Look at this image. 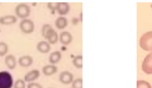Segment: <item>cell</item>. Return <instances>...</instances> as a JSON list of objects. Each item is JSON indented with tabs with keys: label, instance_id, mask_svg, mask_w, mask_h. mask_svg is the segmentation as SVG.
<instances>
[{
	"label": "cell",
	"instance_id": "1",
	"mask_svg": "<svg viewBox=\"0 0 152 88\" xmlns=\"http://www.w3.org/2000/svg\"><path fill=\"white\" fill-rule=\"evenodd\" d=\"M139 44L142 50L147 51H152V31L145 32L141 37Z\"/></svg>",
	"mask_w": 152,
	"mask_h": 88
},
{
	"label": "cell",
	"instance_id": "2",
	"mask_svg": "<svg viewBox=\"0 0 152 88\" xmlns=\"http://www.w3.org/2000/svg\"><path fill=\"white\" fill-rule=\"evenodd\" d=\"M13 79L11 74L7 71H0V88H11Z\"/></svg>",
	"mask_w": 152,
	"mask_h": 88
},
{
	"label": "cell",
	"instance_id": "3",
	"mask_svg": "<svg viewBox=\"0 0 152 88\" xmlns=\"http://www.w3.org/2000/svg\"><path fill=\"white\" fill-rule=\"evenodd\" d=\"M15 12L17 17L20 18H25L27 17L30 13V8L28 5L24 3L18 4L15 9Z\"/></svg>",
	"mask_w": 152,
	"mask_h": 88
},
{
	"label": "cell",
	"instance_id": "4",
	"mask_svg": "<svg viewBox=\"0 0 152 88\" xmlns=\"http://www.w3.org/2000/svg\"><path fill=\"white\" fill-rule=\"evenodd\" d=\"M20 30L24 33L28 34L33 31L34 29V22L30 19H23L20 22Z\"/></svg>",
	"mask_w": 152,
	"mask_h": 88
},
{
	"label": "cell",
	"instance_id": "5",
	"mask_svg": "<svg viewBox=\"0 0 152 88\" xmlns=\"http://www.w3.org/2000/svg\"><path fill=\"white\" fill-rule=\"evenodd\" d=\"M142 70L147 74H152V52L148 54L142 63Z\"/></svg>",
	"mask_w": 152,
	"mask_h": 88
},
{
	"label": "cell",
	"instance_id": "6",
	"mask_svg": "<svg viewBox=\"0 0 152 88\" xmlns=\"http://www.w3.org/2000/svg\"><path fill=\"white\" fill-rule=\"evenodd\" d=\"M44 37L48 40V42L50 44L56 43L58 40V33L52 27L47 31Z\"/></svg>",
	"mask_w": 152,
	"mask_h": 88
},
{
	"label": "cell",
	"instance_id": "7",
	"mask_svg": "<svg viewBox=\"0 0 152 88\" xmlns=\"http://www.w3.org/2000/svg\"><path fill=\"white\" fill-rule=\"evenodd\" d=\"M59 79L62 83L68 84L73 81V75L68 71H64L60 73Z\"/></svg>",
	"mask_w": 152,
	"mask_h": 88
},
{
	"label": "cell",
	"instance_id": "8",
	"mask_svg": "<svg viewBox=\"0 0 152 88\" xmlns=\"http://www.w3.org/2000/svg\"><path fill=\"white\" fill-rule=\"evenodd\" d=\"M70 9L69 5L67 2H57V6H56V11H58V14L60 15H65L66 14Z\"/></svg>",
	"mask_w": 152,
	"mask_h": 88
},
{
	"label": "cell",
	"instance_id": "9",
	"mask_svg": "<svg viewBox=\"0 0 152 88\" xmlns=\"http://www.w3.org/2000/svg\"><path fill=\"white\" fill-rule=\"evenodd\" d=\"M59 40L62 44L64 45H68L72 41V36L71 34L68 31H62L59 35Z\"/></svg>",
	"mask_w": 152,
	"mask_h": 88
},
{
	"label": "cell",
	"instance_id": "10",
	"mask_svg": "<svg viewBox=\"0 0 152 88\" xmlns=\"http://www.w3.org/2000/svg\"><path fill=\"white\" fill-rule=\"evenodd\" d=\"M17 17L13 15H7L0 17V24L8 25L16 22Z\"/></svg>",
	"mask_w": 152,
	"mask_h": 88
},
{
	"label": "cell",
	"instance_id": "11",
	"mask_svg": "<svg viewBox=\"0 0 152 88\" xmlns=\"http://www.w3.org/2000/svg\"><path fill=\"white\" fill-rule=\"evenodd\" d=\"M36 48L39 51L42 53H48L50 50V45L49 43L46 41H39L37 45Z\"/></svg>",
	"mask_w": 152,
	"mask_h": 88
},
{
	"label": "cell",
	"instance_id": "12",
	"mask_svg": "<svg viewBox=\"0 0 152 88\" xmlns=\"http://www.w3.org/2000/svg\"><path fill=\"white\" fill-rule=\"evenodd\" d=\"M33 58L28 55H25L23 56H21L19 58L18 60V63L20 66L22 67H28L33 63Z\"/></svg>",
	"mask_w": 152,
	"mask_h": 88
},
{
	"label": "cell",
	"instance_id": "13",
	"mask_svg": "<svg viewBox=\"0 0 152 88\" xmlns=\"http://www.w3.org/2000/svg\"><path fill=\"white\" fill-rule=\"evenodd\" d=\"M40 72L39 70L34 69L28 72L24 76V80L26 82H31L39 77Z\"/></svg>",
	"mask_w": 152,
	"mask_h": 88
},
{
	"label": "cell",
	"instance_id": "14",
	"mask_svg": "<svg viewBox=\"0 0 152 88\" xmlns=\"http://www.w3.org/2000/svg\"><path fill=\"white\" fill-rule=\"evenodd\" d=\"M5 63L8 69H14L16 66L15 57L12 54L7 55L5 58Z\"/></svg>",
	"mask_w": 152,
	"mask_h": 88
},
{
	"label": "cell",
	"instance_id": "15",
	"mask_svg": "<svg viewBox=\"0 0 152 88\" xmlns=\"http://www.w3.org/2000/svg\"><path fill=\"white\" fill-rule=\"evenodd\" d=\"M57 70V67L53 64L46 65L42 68V72L46 76H51L55 74Z\"/></svg>",
	"mask_w": 152,
	"mask_h": 88
},
{
	"label": "cell",
	"instance_id": "16",
	"mask_svg": "<svg viewBox=\"0 0 152 88\" xmlns=\"http://www.w3.org/2000/svg\"><path fill=\"white\" fill-rule=\"evenodd\" d=\"M55 24L58 29H63L65 28L68 24L67 19L64 17H59L56 19Z\"/></svg>",
	"mask_w": 152,
	"mask_h": 88
},
{
	"label": "cell",
	"instance_id": "17",
	"mask_svg": "<svg viewBox=\"0 0 152 88\" xmlns=\"http://www.w3.org/2000/svg\"><path fill=\"white\" fill-rule=\"evenodd\" d=\"M61 58V52L59 51H55L50 53V54L49 55V61L51 64H53L59 61Z\"/></svg>",
	"mask_w": 152,
	"mask_h": 88
},
{
	"label": "cell",
	"instance_id": "18",
	"mask_svg": "<svg viewBox=\"0 0 152 88\" xmlns=\"http://www.w3.org/2000/svg\"><path fill=\"white\" fill-rule=\"evenodd\" d=\"M72 63L75 67L78 69H81L83 67V56L81 55L75 56L72 60Z\"/></svg>",
	"mask_w": 152,
	"mask_h": 88
},
{
	"label": "cell",
	"instance_id": "19",
	"mask_svg": "<svg viewBox=\"0 0 152 88\" xmlns=\"http://www.w3.org/2000/svg\"><path fill=\"white\" fill-rule=\"evenodd\" d=\"M137 88H151V86L147 81L138 80L137 82Z\"/></svg>",
	"mask_w": 152,
	"mask_h": 88
},
{
	"label": "cell",
	"instance_id": "20",
	"mask_svg": "<svg viewBox=\"0 0 152 88\" xmlns=\"http://www.w3.org/2000/svg\"><path fill=\"white\" fill-rule=\"evenodd\" d=\"M8 50V45L4 42H0V56H4Z\"/></svg>",
	"mask_w": 152,
	"mask_h": 88
},
{
	"label": "cell",
	"instance_id": "21",
	"mask_svg": "<svg viewBox=\"0 0 152 88\" xmlns=\"http://www.w3.org/2000/svg\"><path fill=\"white\" fill-rule=\"evenodd\" d=\"M72 88H83V79L81 78L75 79L72 82Z\"/></svg>",
	"mask_w": 152,
	"mask_h": 88
},
{
	"label": "cell",
	"instance_id": "22",
	"mask_svg": "<svg viewBox=\"0 0 152 88\" xmlns=\"http://www.w3.org/2000/svg\"><path fill=\"white\" fill-rule=\"evenodd\" d=\"M14 88H25V83L22 79H18L14 83Z\"/></svg>",
	"mask_w": 152,
	"mask_h": 88
},
{
	"label": "cell",
	"instance_id": "23",
	"mask_svg": "<svg viewBox=\"0 0 152 88\" xmlns=\"http://www.w3.org/2000/svg\"><path fill=\"white\" fill-rule=\"evenodd\" d=\"M50 28H52L51 25H49V24H44V25L42 26L41 31H42V35H43V37L45 36V35L46 32H47V31H48L49 29H50Z\"/></svg>",
	"mask_w": 152,
	"mask_h": 88
},
{
	"label": "cell",
	"instance_id": "24",
	"mask_svg": "<svg viewBox=\"0 0 152 88\" xmlns=\"http://www.w3.org/2000/svg\"><path fill=\"white\" fill-rule=\"evenodd\" d=\"M27 88H43L42 86L38 83L31 82L28 84Z\"/></svg>",
	"mask_w": 152,
	"mask_h": 88
},
{
	"label": "cell",
	"instance_id": "25",
	"mask_svg": "<svg viewBox=\"0 0 152 88\" xmlns=\"http://www.w3.org/2000/svg\"><path fill=\"white\" fill-rule=\"evenodd\" d=\"M56 6L57 2H49L48 4V7L52 11H54L56 9Z\"/></svg>",
	"mask_w": 152,
	"mask_h": 88
}]
</instances>
